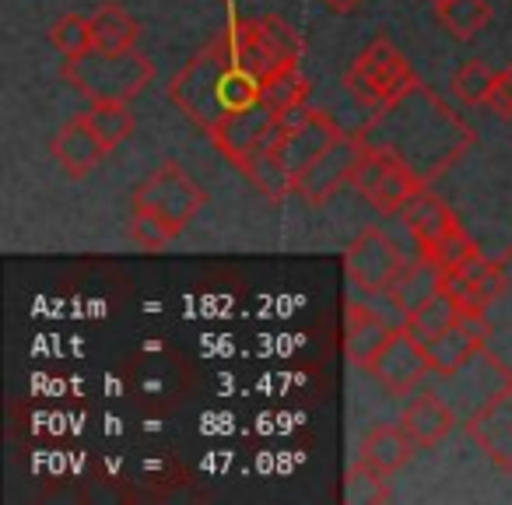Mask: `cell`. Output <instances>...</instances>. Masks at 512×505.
Returning a JSON list of instances; mask_svg holds the SVG:
<instances>
[{
  "label": "cell",
  "instance_id": "cell-1",
  "mask_svg": "<svg viewBox=\"0 0 512 505\" xmlns=\"http://www.w3.org/2000/svg\"><path fill=\"white\" fill-rule=\"evenodd\" d=\"M358 134L365 144L383 148L397 155L400 162H407L425 183L439 179L474 144V130L460 120V113H453L421 81H414L390 106L376 109Z\"/></svg>",
  "mask_w": 512,
  "mask_h": 505
},
{
  "label": "cell",
  "instance_id": "cell-2",
  "mask_svg": "<svg viewBox=\"0 0 512 505\" xmlns=\"http://www.w3.org/2000/svg\"><path fill=\"white\" fill-rule=\"evenodd\" d=\"M64 81L88 102H130L155 81V64L148 53L123 50H88L85 57H71L64 64Z\"/></svg>",
  "mask_w": 512,
  "mask_h": 505
},
{
  "label": "cell",
  "instance_id": "cell-3",
  "mask_svg": "<svg viewBox=\"0 0 512 505\" xmlns=\"http://www.w3.org/2000/svg\"><path fill=\"white\" fill-rule=\"evenodd\" d=\"M232 64H235L232 50H228V43L218 36L211 46H204L197 57L186 60V67L172 78V85H169V99L183 109L186 120L197 123V127L207 130V134L228 116L218 102V85Z\"/></svg>",
  "mask_w": 512,
  "mask_h": 505
},
{
  "label": "cell",
  "instance_id": "cell-4",
  "mask_svg": "<svg viewBox=\"0 0 512 505\" xmlns=\"http://www.w3.org/2000/svg\"><path fill=\"white\" fill-rule=\"evenodd\" d=\"M414 81H418V74L411 71L404 53H400L390 39H376L369 50L358 53L348 78H344V88H348L362 106H369L372 113H376V109L390 106L393 99H400Z\"/></svg>",
  "mask_w": 512,
  "mask_h": 505
},
{
  "label": "cell",
  "instance_id": "cell-5",
  "mask_svg": "<svg viewBox=\"0 0 512 505\" xmlns=\"http://www.w3.org/2000/svg\"><path fill=\"white\" fill-rule=\"evenodd\" d=\"M404 267L407 257L400 242L390 239L376 225H365L351 239V246L344 249V271H348V281L358 295H379L386 288H393V281L400 278Z\"/></svg>",
  "mask_w": 512,
  "mask_h": 505
},
{
  "label": "cell",
  "instance_id": "cell-6",
  "mask_svg": "<svg viewBox=\"0 0 512 505\" xmlns=\"http://www.w3.org/2000/svg\"><path fill=\"white\" fill-rule=\"evenodd\" d=\"M344 130L330 120L323 109H309V106H299L295 113L281 116V127L274 134L271 148L274 155L281 158V165L288 169V176L299 183L302 172L323 155L334 141H341Z\"/></svg>",
  "mask_w": 512,
  "mask_h": 505
},
{
  "label": "cell",
  "instance_id": "cell-7",
  "mask_svg": "<svg viewBox=\"0 0 512 505\" xmlns=\"http://www.w3.org/2000/svg\"><path fill=\"white\" fill-rule=\"evenodd\" d=\"M351 186H355L376 211L400 214L428 183L411 169V165L400 162L397 155H390V151H383V148H372L369 144V151H365Z\"/></svg>",
  "mask_w": 512,
  "mask_h": 505
},
{
  "label": "cell",
  "instance_id": "cell-8",
  "mask_svg": "<svg viewBox=\"0 0 512 505\" xmlns=\"http://www.w3.org/2000/svg\"><path fill=\"white\" fill-rule=\"evenodd\" d=\"M204 204H207V190L193 183L190 172L179 162H169L158 172H151L134 193V207L155 211L158 218H165L172 228H179V232L197 218V211Z\"/></svg>",
  "mask_w": 512,
  "mask_h": 505
},
{
  "label": "cell",
  "instance_id": "cell-9",
  "mask_svg": "<svg viewBox=\"0 0 512 505\" xmlns=\"http://www.w3.org/2000/svg\"><path fill=\"white\" fill-rule=\"evenodd\" d=\"M365 151H369V144L362 141V134H355V137L344 134L341 141L330 144V148L302 172V179L295 183V193H299L306 204L323 207L327 200H334L344 186L355 183V172H358V165H362Z\"/></svg>",
  "mask_w": 512,
  "mask_h": 505
},
{
  "label": "cell",
  "instance_id": "cell-10",
  "mask_svg": "<svg viewBox=\"0 0 512 505\" xmlns=\"http://www.w3.org/2000/svg\"><path fill=\"white\" fill-rule=\"evenodd\" d=\"M278 127H281V116L260 99L256 106L242 109V113H228L207 137H211V144L228 158V162L242 165L249 155H256V151L267 148V144L274 141Z\"/></svg>",
  "mask_w": 512,
  "mask_h": 505
},
{
  "label": "cell",
  "instance_id": "cell-11",
  "mask_svg": "<svg viewBox=\"0 0 512 505\" xmlns=\"http://www.w3.org/2000/svg\"><path fill=\"white\" fill-rule=\"evenodd\" d=\"M369 376H376L383 383L386 393L393 397H407L421 379L432 372V362H428V351H425V341L411 330H397V334L386 341V348L372 358Z\"/></svg>",
  "mask_w": 512,
  "mask_h": 505
},
{
  "label": "cell",
  "instance_id": "cell-12",
  "mask_svg": "<svg viewBox=\"0 0 512 505\" xmlns=\"http://www.w3.org/2000/svg\"><path fill=\"white\" fill-rule=\"evenodd\" d=\"M467 435L495 467L512 470V386L498 390L467 418Z\"/></svg>",
  "mask_w": 512,
  "mask_h": 505
},
{
  "label": "cell",
  "instance_id": "cell-13",
  "mask_svg": "<svg viewBox=\"0 0 512 505\" xmlns=\"http://www.w3.org/2000/svg\"><path fill=\"white\" fill-rule=\"evenodd\" d=\"M491 341V330L488 323H477V320H456L453 327L439 330L435 337L425 341L428 351V362H432V372L442 379L456 376L470 358H477Z\"/></svg>",
  "mask_w": 512,
  "mask_h": 505
},
{
  "label": "cell",
  "instance_id": "cell-14",
  "mask_svg": "<svg viewBox=\"0 0 512 505\" xmlns=\"http://www.w3.org/2000/svg\"><path fill=\"white\" fill-rule=\"evenodd\" d=\"M393 334H397V330L372 309L369 299L348 302V313H344V351H348L351 365L369 369L372 358L386 348V341H390Z\"/></svg>",
  "mask_w": 512,
  "mask_h": 505
},
{
  "label": "cell",
  "instance_id": "cell-15",
  "mask_svg": "<svg viewBox=\"0 0 512 505\" xmlns=\"http://www.w3.org/2000/svg\"><path fill=\"white\" fill-rule=\"evenodd\" d=\"M400 425L407 428L414 446L432 449L460 425V411L449 400H442L439 393H418V397L407 400L404 414H400Z\"/></svg>",
  "mask_w": 512,
  "mask_h": 505
},
{
  "label": "cell",
  "instance_id": "cell-16",
  "mask_svg": "<svg viewBox=\"0 0 512 505\" xmlns=\"http://www.w3.org/2000/svg\"><path fill=\"white\" fill-rule=\"evenodd\" d=\"M102 155H109V151H106V144L99 141V134L92 130L85 113L67 120L64 127H60V134L53 137V158H57V165L71 179H85L88 172L102 162Z\"/></svg>",
  "mask_w": 512,
  "mask_h": 505
},
{
  "label": "cell",
  "instance_id": "cell-17",
  "mask_svg": "<svg viewBox=\"0 0 512 505\" xmlns=\"http://www.w3.org/2000/svg\"><path fill=\"white\" fill-rule=\"evenodd\" d=\"M400 218H404L407 232H411V239L418 242L421 253H428V249H435L439 242H446L453 232H460V218H456L453 211H449L446 200H439L435 193L421 190L418 197L411 200V204L400 211Z\"/></svg>",
  "mask_w": 512,
  "mask_h": 505
},
{
  "label": "cell",
  "instance_id": "cell-18",
  "mask_svg": "<svg viewBox=\"0 0 512 505\" xmlns=\"http://www.w3.org/2000/svg\"><path fill=\"white\" fill-rule=\"evenodd\" d=\"M414 449L418 446H414V439L407 435V428L400 421L397 425H376L362 442V460L369 467H376L379 474L393 477L397 470H404L411 463Z\"/></svg>",
  "mask_w": 512,
  "mask_h": 505
},
{
  "label": "cell",
  "instance_id": "cell-19",
  "mask_svg": "<svg viewBox=\"0 0 512 505\" xmlns=\"http://www.w3.org/2000/svg\"><path fill=\"white\" fill-rule=\"evenodd\" d=\"M446 281H449L446 267H442L435 257H428V253H421V257L407 260V267L400 271V278L393 281V292L400 295V302H404L414 316L425 302H432L435 295L446 288Z\"/></svg>",
  "mask_w": 512,
  "mask_h": 505
},
{
  "label": "cell",
  "instance_id": "cell-20",
  "mask_svg": "<svg viewBox=\"0 0 512 505\" xmlns=\"http://www.w3.org/2000/svg\"><path fill=\"white\" fill-rule=\"evenodd\" d=\"M239 172L256 186V190L264 193L267 200H274V204H281V200H288L295 193V179L288 176V169L281 165V158L274 155L271 144L260 148L256 155H249L246 162L239 165Z\"/></svg>",
  "mask_w": 512,
  "mask_h": 505
},
{
  "label": "cell",
  "instance_id": "cell-21",
  "mask_svg": "<svg viewBox=\"0 0 512 505\" xmlns=\"http://www.w3.org/2000/svg\"><path fill=\"white\" fill-rule=\"evenodd\" d=\"M92 32H95V46L109 53H123L134 50L137 36H141V25L130 18V11L116 0H106L99 11L92 15Z\"/></svg>",
  "mask_w": 512,
  "mask_h": 505
},
{
  "label": "cell",
  "instance_id": "cell-22",
  "mask_svg": "<svg viewBox=\"0 0 512 505\" xmlns=\"http://www.w3.org/2000/svg\"><path fill=\"white\" fill-rule=\"evenodd\" d=\"M439 25L460 43H470L474 36H481L491 22V4L488 0H442L435 8Z\"/></svg>",
  "mask_w": 512,
  "mask_h": 505
},
{
  "label": "cell",
  "instance_id": "cell-23",
  "mask_svg": "<svg viewBox=\"0 0 512 505\" xmlns=\"http://www.w3.org/2000/svg\"><path fill=\"white\" fill-rule=\"evenodd\" d=\"M85 116L95 134H99V141L106 144V151L120 148V144L134 134V123H137L130 102H92V109H88Z\"/></svg>",
  "mask_w": 512,
  "mask_h": 505
},
{
  "label": "cell",
  "instance_id": "cell-24",
  "mask_svg": "<svg viewBox=\"0 0 512 505\" xmlns=\"http://www.w3.org/2000/svg\"><path fill=\"white\" fill-rule=\"evenodd\" d=\"M260 25H264L267 50H271V60H274V74L299 67V60H302V36L299 32H295L281 15H264L260 18Z\"/></svg>",
  "mask_w": 512,
  "mask_h": 505
},
{
  "label": "cell",
  "instance_id": "cell-25",
  "mask_svg": "<svg viewBox=\"0 0 512 505\" xmlns=\"http://www.w3.org/2000/svg\"><path fill=\"white\" fill-rule=\"evenodd\" d=\"M309 88L313 85H309V78L302 74V67H292V71H281V74H274L271 81H264V102L278 116H288L299 106H306Z\"/></svg>",
  "mask_w": 512,
  "mask_h": 505
},
{
  "label": "cell",
  "instance_id": "cell-26",
  "mask_svg": "<svg viewBox=\"0 0 512 505\" xmlns=\"http://www.w3.org/2000/svg\"><path fill=\"white\" fill-rule=\"evenodd\" d=\"M264 99V81L256 78V74H249L246 67L232 64L225 71V78H221L218 85V102L225 113H242V109L256 106V102Z\"/></svg>",
  "mask_w": 512,
  "mask_h": 505
},
{
  "label": "cell",
  "instance_id": "cell-27",
  "mask_svg": "<svg viewBox=\"0 0 512 505\" xmlns=\"http://www.w3.org/2000/svg\"><path fill=\"white\" fill-rule=\"evenodd\" d=\"M50 43L57 53L71 57H85L88 50H95V32H92V18L85 15H64L50 25Z\"/></svg>",
  "mask_w": 512,
  "mask_h": 505
},
{
  "label": "cell",
  "instance_id": "cell-28",
  "mask_svg": "<svg viewBox=\"0 0 512 505\" xmlns=\"http://www.w3.org/2000/svg\"><path fill=\"white\" fill-rule=\"evenodd\" d=\"M456 320H463L460 316V306H456V299L453 295L442 288L439 295H435L432 302H425V306L418 309V313L411 316V334H418L421 341H428V337H435L439 330H446V327H453Z\"/></svg>",
  "mask_w": 512,
  "mask_h": 505
},
{
  "label": "cell",
  "instance_id": "cell-29",
  "mask_svg": "<svg viewBox=\"0 0 512 505\" xmlns=\"http://www.w3.org/2000/svg\"><path fill=\"white\" fill-rule=\"evenodd\" d=\"M498 71H491L484 60H470L453 74V95L467 106H488V95L495 88Z\"/></svg>",
  "mask_w": 512,
  "mask_h": 505
},
{
  "label": "cell",
  "instance_id": "cell-30",
  "mask_svg": "<svg viewBox=\"0 0 512 505\" xmlns=\"http://www.w3.org/2000/svg\"><path fill=\"white\" fill-rule=\"evenodd\" d=\"M344 498L348 502H386L390 498V477L379 474L376 467L358 456V463L348 470V481H344Z\"/></svg>",
  "mask_w": 512,
  "mask_h": 505
},
{
  "label": "cell",
  "instance_id": "cell-31",
  "mask_svg": "<svg viewBox=\"0 0 512 505\" xmlns=\"http://www.w3.org/2000/svg\"><path fill=\"white\" fill-rule=\"evenodd\" d=\"M176 235H179V228H172L169 221L158 218L155 211L134 207V214H130V239L141 249H165Z\"/></svg>",
  "mask_w": 512,
  "mask_h": 505
},
{
  "label": "cell",
  "instance_id": "cell-32",
  "mask_svg": "<svg viewBox=\"0 0 512 505\" xmlns=\"http://www.w3.org/2000/svg\"><path fill=\"white\" fill-rule=\"evenodd\" d=\"M428 257L439 260V264L446 267V274H460V271H467L477 257H481V249H477V242L460 228V232H453L446 242H439L435 249H428Z\"/></svg>",
  "mask_w": 512,
  "mask_h": 505
},
{
  "label": "cell",
  "instance_id": "cell-33",
  "mask_svg": "<svg viewBox=\"0 0 512 505\" xmlns=\"http://www.w3.org/2000/svg\"><path fill=\"white\" fill-rule=\"evenodd\" d=\"M488 109L502 120H512V64L502 67L495 78V88L488 95Z\"/></svg>",
  "mask_w": 512,
  "mask_h": 505
},
{
  "label": "cell",
  "instance_id": "cell-34",
  "mask_svg": "<svg viewBox=\"0 0 512 505\" xmlns=\"http://www.w3.org/2000/svg\"><path fill=\"white\" fill-rule=\"evenodd\" d=\"M323 4H327V8L334 11V15H351V11L362 8L365 0H323Z\"/></svg>",
  "mask_w": 512,
  "mask_h": 505
},
{
  "label": "cell",
  "instance_id": "cell-35",
  "mask_svg": "<svg viewBox=\"0 0 512 505\" xmlns=\"http://www.w3.org/2000/svg\"><path fill=\"white\" fill-rule=\"evenodd\" d=\"M428 4H432V8H439V4H442V0H428Z\"/></svg>",
  "mask_w": 512,
  "mask_h": 505
}]
</instances>
